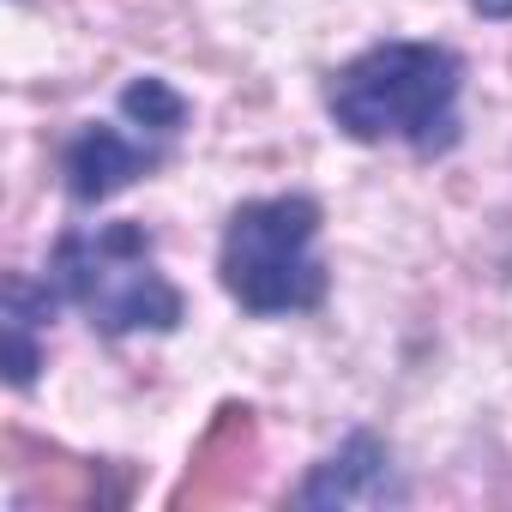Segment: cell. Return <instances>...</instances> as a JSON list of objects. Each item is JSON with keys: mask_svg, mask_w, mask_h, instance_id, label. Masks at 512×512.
Segmentation results:
<instances>
[{"mask_svg": "<svg viewBox=\"0 0 512 512\" xmlns=\"http://www.w3.org/2000/svg\"><path fill=\"white\" fill-rule=\"evenodd\" d=\"M464 61L446 43H374L326 79V109L356 145H410L440 157L458 145Z\"/></svg>", "mask_w": 512, "mask_h": 512, "instance_id": "obj_1", "label": "cell"}, {"mask_svg": "<svg viewBox=\"0 0 512 512\" xmlns=\"http://www.w3.org/2000/svg\"><path fill=\"white\" fill-rule=\"evenodd\" d=\"M320 199L314 193H266L229 211L223 247H217V278L229 302L253 320H284L314 314L332 290V272L320 260Z\"/></svg>", "mask_w": 512, "mask_h": 512, "instance_id": "obj_2", "label": "cell"}, {"mask_svg": "<svg viewBox=\"0 0 512 512\" xmlns=\"http://www.w3.org/2000/svg\"><path fill=\"white\" fill-rule=\"evenodd\" d=\"M49 278L109 338L175 332L187 320L181 290L151 266V235H145V223H127V217L121 223H91V229H67L55 241Z\"/></svg>", "mask_w": 512, "mask_h": 512, "instance_id": "obj_3", "label": "cell"}, {"mask_svg": "<svg viewBox=\"0 0 512 512\" xmlns=\"http://www.w3.org/2000/svg\"><path fill=\"white\" fill-rule=\"evenodd\" d=\"M404 500V482H398V464H392V446L368 428H356L338 452H326L308 482L296 488V506H398Z\"/></svg>", "mask_w": 512, "mask_h": 512, "instance_id": "obj_4", "label": "cell"}, {"mask_svg": "<svg viewBox=\"0 0 512 512\" xmlns=\"http://www.w3.org/2000/svg\"><path fill=\"white\" fill-rule=\"evenodd\" d=\"M157 163H163L157 145H145V139H133V133H121V127L91 121V127L73 133V145H67V157H61L67 199H73V205H103V199L127 193L139 175H151Z\"/></svg>", "mask_w": 512, "mask_h": 512, "instance_id": "obj_5", "label": "cell"}, {"mask_svg": "<svg viewBox=\"0 0 512 512\" xmlns=\"http://www.w3.org/2000/svg\"><path fill=\"white\" fill-rule=\"evenodd\" d=\"M121 115L133 121V127H145V133H181L187 127V97L169 85V79H157V73H139L127 91H121Z\"/></svg>", "mask_w": 512, "mask_h": 512, "instance_id": "obj_6", "label": "cell"}, {"mask_svg": "<svg viewBox=\"0 0 512 512\" xmlns=\"http://www.w3.org/2000/svg\"><path fill=\"white\" fill-rule=\"evenodd\" d=\"M0 338H7V386L25 392V386L37 380V368H43L37 326H25V320H0Z\"/></svg>", "mask_w": 512, "mask_h": 512, "instance_id": "obj_7", "label": "cell"}, {"mask_svg": "<svg viewBox=\"0 0 512 512\" xmlns=\"http://www.w3.org/2000/svg\"><path fill=\"white\" fill-rule=\"evenodd\" d=\"M476 19H512V0H470Z\"/></svg>", "mask_w": 512, "mask_h": 512, "instance_id": "obj_8", "label": "cell"}]
</instances>
